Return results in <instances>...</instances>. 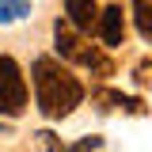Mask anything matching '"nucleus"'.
<instances>
[{
    "label": "nucleus",
    "mask_w": 152,
    "mask_h": 152,
    "mask_svg": "<svg viewBox=\"0 0 152 152\" xmlns=\"http://www.w3.org/2000/svg\"><path fill=\"white\" fill-rule=\"evenodd\" d=\"M95 23H99V38H103L110 50H114V46H122V38H126V19H122V8H118V4L103 8Z\"/></svg>",
    "instance_id": "4"
},
{
    "label": "nucleus",
    "mask_w": 152,
    "mask_h": 152,
    "mask_svg": "<svg viewBox=\"0 0 152 152\" xmlns=\"http://www.w3.org/2000/svg\"><path fill=\"white\" fill-rule=\"evenodd\" d=\"M95 99L99 103H107L103 110H129V114H145V103L141 99H133V95H122V91H95Z\"/></svg>",
    "instance_id": "6"
},
{
    "label": "nucleus",
    "mask_w": 152,
    "mask_h": 152,
    "mask_svg": "<svg viewBox=\"0 0 152 152\" xmlns=\"http://www.w3.org/2000/svg\"><path fill=\"white\" fill-rule=\"evenodd\" d=\"M99 145H103L99 137H84L80 145H72V148H65V152H95V148H99Z\"/></svg>",
    "instance_id": "10"
},
{
    "label": "nucleus",
    "mask_w": 152,
    "mask_h": 152,
    "mask_svg": "<svg viewBox=\"0 0 152 152\" xmlns=\"http://www.w3.org/2000/svg\"><path fill=\"white\" fill-rule=\"evenodd\" d=\"M53 46H57V57H65V61H72V65H84V69H95V72H110L107 57L76 34L72 23H61V19L53 23Z\"/></svg>",
    "instance_id": "2"
},
{
    "label": "nucleus",
    "mask_w": 152,
    "mask_h": 152,
    "mask_svg": "<svg viewBox=\"0 0 152 152\" xmlns=\"http://www.w3.org/2000/svg\"><path fill=\"white\" fill-rule=\"evenodd\" d=\"M84 99V84L69 69H61L53 57H38L34 61V103L46 118H65L72 114Z\"/></svg>",
    "instance_id": "1"
},
{
    "label": "nucleus",
    "mask_w": 152,
    "mask_h": 152,
    "mask_svg": "<svg viewBox=\"0 0 152 152\" xmlns=\"http://www.w3.org/2000/svg\"><path fill=\"white\" fill-rule=\"evenodd\" d=\"M38 141H42V148H46V152H65V145H61V141H57L50 129H42V133H38Z\"/></svg>",
    "instance_id": "9"
},
{
    "label": "nucleus",
    "mask_w": 152,
    "mask_h": 152,
    "mask_svg": "<svg viewBox=\"0 0 152 152\" xmlns=\"http://www.w3.org/2000/svg\"><path fill=\"white\" fill-rule=\"evenodd\" d=\"M133 15H137V31L152 42V0H137L133 4Z\"/></svg>",
    "instance_id": "8"
},
{
    "label": "nucleus",
    "mask_w": 152,
    "mask_h": 152,
    "mask_svg": "<svg viewBox=\"0 0 152 152\" xmlns=\"http://www.w3.org/2000/svg\"><path fill=\"white\" fill-rule=\"evenodd\" d=\"M31 15V0H0V23H19Z\"/></svg>",
    "instance_id": "7"
},
{
    "label": "nucleus",
    "mask_w": 152,
    "mask_h": 152,
    "mask_svg": "<svg viewBox=\"0 0 152 152\" xmlns=\"http://www.w3.org/2000/svg\"><path fill=\"white\" fill-rule=\"evenodd\" d=\"M65 12L76 31H91V23L99 19V4L95 0H65Z\"/></svg>",
    "instance_id": "5"
},
{
    "label": "nucleus",
    "mask_w": 152,
    "mask_h": 152,
    "mask_svg": "<svg viewBox=\"0 0 152 152\" xmlns=\"http://www.w3.org/2000/svg\"><path fill=\"white\" fill-rule=\"evenodd\" d=\"M27 110V84L12 57H0V114L15 118Z\"/></svg>",
    "instance_id": "3"
}]
</instances>
